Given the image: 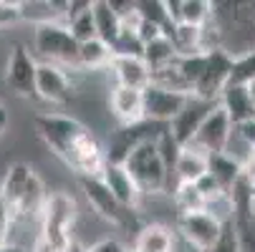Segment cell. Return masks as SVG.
Returning <instances> with one entry per match:
<instances>
[{
	"mask_svg": "<svg viewBox=\"0 0 255 252\" xmlns=\"http://www.w3.org/2000/svg\"><path fill=\"white\" fill-rule=\"evenodd\" d=\"M81 217L79 202L66 189L48 192V199L41 212V242L51 252H68L74 245L76 222Z\"/></svg>",
	"mask_w": 255,
	"mask_h": 252,
	"instance_id": "cell-1",
	"label": "cell"
},
{
	"mask_svg": "<svg viewBox=\"0 0 255 252\" xmlns=\"http://www.w3.org/2000/svg\"><path fill=\"white\" fill-rule=\"evenodd\" d=\"M122 167L129 171V176L134 179V184L139 187V192L144 197H157V194H167L169 197L174 174L159 159V152H157L154 141L139 144V147L124 159ZM174 187H177V179H174Z\"/></svg>",
	"mask_w": 255,
	"mask_h": 252,
	"instance_id": "cell-2",
	"label": "cell"
},
{
	"mask_svg": "<svg viewBox=\"0 0 255 252\" xmlns=\"http://www.w3.org/2000/svg\"><path fill=\"white\" fill-rule=\"evenodd\" d=\"M33 58L38 63H53L71 74L79 66V43L66 28V23L53 20L33 28Z\"/></svg>",
	"mask_w": 255,
	"mask_h": 252,
	"instance_id": "cell-3",
	"label": "cell"
},
{
	"mask_svg": "<svg viewBox=\"0 0 255 252\" xmlns=\"http://www.w3.org/2000/svg\"><path fill=\"white\" fill-rule=\"evenodd\" d=\"M79 184H81V192L91 207V212L96 214V217L106 225H112L117 230H134V235L139 232V214L136 212H129L124 209L114 194L106 189V184L101 182V176H79Z\"/></svg>",
	"mask_w": 255,
	"mask_h": 252,
	"instance_id": "cell-4",
	"label": "cell"
},
{
	"mask_svg": "<svg viewBox=\"0 0 255 252\" xmlns=\"http://www.w3.org/2000/svg\"><path fill=\"white\" fill-rule=\"evenodd\" d=\"M33 126L35 134L41 136V141L51 149L53 157L63 159L66 152L76 144V139L81 134H86L89 129L71 114H56V111H41L33 116Z\"/></svg>",
	"mask_w": 255,
	"mask_h": 252,
	"instance_id": "cell-5",
	"label": "cell"
},
{
	"mask_svg": "<svg viewBox=\"0 0 255 252\" xmlns=\"http://www.w3.org/2000/svg\"><path fill=\"white\" fill-rule=\"evenodd\" d=\"M35 68H38V61L33 58L30 48L23 43H13L5 58V68H3V84L8 86L10 93L20 98H33L35 96Z\"/></svg>",
	"mask_w": 255,
	"mask_h": 252,
	"instance_id": "cell-6",
	"label": "cell"
},
{
	"mask_svg": "<svg viewBox=\"0 0 255 252\" xmlns=\"http://www.w3.org/2000/svg\"><path fill=\"white\" fill-rule=\"evenodd\" d=\"M225 222H220L212 212H192V214H179L174 222V232L187 242L195 252H207L223 235Z\"/></svg>",
	"mask_w": 255,
	"mask_h": 252,
	"instance_id": "cell-7",
	"label": "cell"
},
{
	"mask_svg": "<svg viewBox=\"0 0 255 252\" xmlns=\"http://www.w3.org/2000/svg\"><path fill=\"white\" fill-rule=\"evenodd\" d=\"M74 76L53 63H38L35 68V98L51 106H68L74 101Z\"/></svg>",
	"mask_w": 255,
	"mask_h": 252,
	"instance_id": "cell-8",
	"label": "cell"
},
{
	"mask_svg": "<svg viewBox=\"0 0 255 252\" xmlns=\"http://www.w3.org/2000/svg\"><path fill=\"white\" fill-rule=\"evenodd\" d=\"M233 121L228 119V114L220 109V106H215V109L205 116V121L200 124L195 139L187 144V147H195L200 149L202 154L212 157V154H223L228 141H230V134H233Z\"/></svg>",
	"mask_w": 255,
	"mask_h": 252,
	"instance_id": "cell-9",
	"label": "cell"
},
{
	"mask_svg": "<svg viewBox=\"0 0 255 252\" xmlns=\"http://www.w3.org/2000/svg\"><path fill=\"white\" fill-rule=\"evenodd\" d=\"M230 71H233V58L223 51H212L207 53V61H205V71L200 81L195 84L192 88V96L202 98V101H212L217 103L223 88L230 84Z\"/></svg>",
	"mask_w": 255,
	"mask_h": 252,
	"instance_id": "cell-10",
	"label": "cell"
},
{
	"mask_svg": "<svg viewBox=\"0 0 255 252\" xmlns=\"http://www.w3.org/2000/svg\"><path fill=\"white\" fill-rule=\"evenodd\" d=\"M144 98V119L147 121H157V124H167L185 109V103L190 98V93H179V91H167L159 86H147L141 91Z\"/></svg>",
	"mask_w": 255,
	"mask_h": 252,
	"instance_id": "cell-11",
	"label": "cell"
},
{
	"mask_svg": "<svg viewBox=\"0 0 255 252\" xmlns=\"http://www.w3.org/2000/svg\"><path fill=\"white\" fill-rule=\"evenodd\" d=\"M215 106H217V103L202 101V98H197V96H190V98H187L185 109H182V111L169 121V134H172V139L179 144V147H187V144L195 139L200 124L205 121V116L215 109Z\"/></svg>",
	"mask_w": 255,
	"mask_h": 252,
	"instance_id": "cell-12",
	"label": "cell"
},
{
	"mask_svg": "<svg viewBox=\"0 0 255 252\" xmlns=\"http://www.w3.org/2000/svg\"><path fill=\"white\" fill-rule=\"evenodd\" d=\"M106 106H109V116H112V121H117V126H134L144 121V98L141 91L136 88L112 86Z\"/></svg>",
	"mask_w": 255,
	"mask_h": 252,
	"instance_id": "cell-13",
	"label": "cell"
},
{
	"mask_svg": "<svg viewBox=\"0 0 255 252\" xmlns=\"http://www.w3.org/2000/svg\"><path fill=\"white\" fill-rule=\"evenodd\" d=\"M99 176H101V182L106 184V189L114 194V199H117L124 209L139 212L144 194L139 192V187L134 184V179L129 176V171H127L122 164H106Z\"/></svg>",
	"mask_w": 255,
	"mask_h": 252,
	"instance_id": "cell-14",
	"label": "cell"
},
{
	"mask_svg": "<svg viewBox=\"0 0 255 252\" xmlns=\"http://www.w3.org/2000/svg\"><path fill=\"white\" fill-rule=\"evenodd\" d=\"M106 74L114 79V86H124V88L144 91L152 84V74H149L147 63L136 56H114Z\"/></svg>",
	"mask_w": 255,
	"mask_h": 252,
	"instance_id": "cell-15",
	"label": "cell"
},
{
	"mask_svg": "<svg viewBox=\"0 0 255 252\" xmlns=\"http://www.w3.org/2000/svg\"><path fill=\"white\" fill-rule=\"evenodd\" d=\"M134 252H177V232L167 222H144L131 242Z\"/></svg>",
	"mask_w": 255,
	"mask_h": 252,
	"instance_id": "cell-16",
	"label": "cell"
},
{
	"mask_svg": "<svg viewBox=\"0 0 255 252\" xmlns=\"http://www.w3.org/2000/svg\"><path fill=\"white\" fill-rule=\"evenodd\" d=\"M217 106L228 114V119L233 121V126H240V124H248L255 119V103L248 93V86L243 84H228L217 98Z\"/></svg>",
	"mask_w": 255,
	"mask_h": 252,
	"instance_id": "cell-17",
	"label": "cell"
},
{
	"mask_svg": "<svg viewBox=\"0 0 255 252\" xmlns=\"http://www.w3.org/2000/svg\"><path fill=\"white\" fill-rule=\"evenodd\" d=\"M35 174V169L28 162H10L3 174H0V199H3L13 212L18 207V202L25 194V187L30 182V176Z\"/></svg>",
	"mask_w": 255,
	"mask_h": 252,
	"instance_id": "cell-18",
	"label": "cell"
},
{
	"mask_svg": "<svg viewBox=\"0 0 255 252\" xmlns=\"http://www.w3.org/2000/svg\"><path fill=\"white\" fill-rule=\"evenodd\" d=\"M114 53L106 43H101L99 38H91L86 43H79V66L76 74H106L109 63H112Z\"/></svg>",
	"mask_w": 255,
	"mask_h": 252,
	"instance_id": "cell-19",
	"label": "cell"
},
{
	"mask_svg": "<svg viewBox=\"0 0 255 252\" xmlns=\"http://www.w3.org/2000/svg\"><path fill=\"white\" fill-rule=\"evenodd\" d=\"M91 15H94V25H96V38L112 48L122 33V20L114 13L112 3L109 0H91Z\"/></svg>",
	"mask_w": 255,
	"mask_h": 252,
	"instance_id": "cell-20",
	"label": "cell"
},
{
	"mask_svg": "<svg viewBox=\"0 0 255 252\" xmlns=\"http://www.w3.org/2000/svg\"><path fill=\"white\" fill-rule=\"evenodd\" d=\"M172 174L177 182H197L202 174H207V154H202L195 147H182L177 154V162L172 167Z\"/></svg>",
	"mask_w": 255,
	"mask_h": 252,
	"instance_id": "cell-21",
	"label": "cell"
},
{
	"mask_svg": "<svg viewBox=\"0 0 255 252\" xmlns=\"http://www.w3.org/2000/svg\"><path fill=\"white\" fill-rule=\"evenodd\" d=\"M177 58L179 56H177V51H174V46H172V41L167 38V35H159V38L144 43V48H141V61L147 63L149 74H157V71H162V68H169Z\"/></svg>",
	"mask_w": 255,
	"mask_h": 252,
	"instance_id": "cell-22",
	"label": "cell"
},
{
	"mask_svg": "<svg viewBox=\"0 0 255 252\" xmlns=\"http://www.w3.org/2000/svg\"><path fill=\"white\" fill-rule=\"evenodd\" d=\"M169 202L177 212V217L179 214H192V212H202L207 204L202 199V194L197 192V187L192 182H177V187L169 192Z\"/></svg>",
	"mask_w": 255,
	"mask_h": 252,
	"instance_id": "cell-23",
	"label": "cell"
},
{
	"mask_svg": "<svg viewBox=\"0 0 255 252\" xmlns=\"http://www.w3.org/2000/svg\"><path fill=\"white\" fill-rule=\"evenodd\" d=\"M207 171L217 179L225 192H230L235 187V182L240 179V164L235 159H230L228 154H212L207 157Z\"/></svg>",
	"mask_w": 255,
	"mask_h": 252,
	"instance_id": "cell-24",
	"label": "cell"
},
{
	"mask_svg": "<svg viewBox=\"0 0 255 252\" xmlns=\"http://www.w3.org/2000/svg\"><path fill=\"white\" fill-rule=\"evenodd\" d=\"M210 20H212V3L210 0H179V23L205 28Z\"/></svg>",
	"mask_w": 255,
	"mask_h": 252,
	"instance_id": "cell-25",
	"label": "cell"
},
{
	"mask_svg": "<svg viewBox=\"0 0 255 252\" xmlns=\"http://www.w3.org/2000/svg\"><path fill=\"white\" fill-rule=\"evenodd\" d=\"M205 61H207V53L179 56V58L174 61L177 74H179V79H182V81H185V86L190 88V93H192L195 84H197V81H200V76H202V71H205Z\"/></svg>",
	"mask_w": 255,
	"mask_h": 252,
	"instance_id": "cell-26",
	"label": "cell"
},
{
	"mask_svg": "<svg viewBox=\"0 0 255 252\" xmlns=\"http://www.w3.org/2000/svg\"><path fill=\"white\" fill-rule=\"evenodd\" d=\"M66 28L71 30V35L76 38V43H86L91 38H96V25H94V15H91V5L76 15H71L63 20Z\"/></svg>",
	"mask_w": 255,
	"mask_h": 252,
	"instance_id": "cell-27",
	"label": "cell"
},
{
	"mask_svg": "<svg viewBox=\"0 0 255 252\" xmlns=\"http://www.w3.org/2000/svg\"><path fill=\"white\" fill-rule=\"evenodd\" d=\"M136 13L141 15V20H149V23L159 25L164 33L172 30V20L167 15L164 0H141V3H136Z\"/></svg>",
	"mask_w": 255,
	"mask_h": 252,
	"instance_id": "cell-28",
	"label": "cell"
},
{
	"mask_svg": "<svg viewBox=\"0 0 255 252\" xmlns=\"http://www.w3.org/2000/svg\"><path fill=\"white\" fill-rule=\"evenodd\" d=\"M230 81L233 84H250L255 81V51L240 56L233 61V71H230Z\"/></svg>",
	"mask_w": 255,
	"mask_h": 252,
	"instance_id": "cell-29",
	"label": "cell"
},
{
	"mask_svg": "<svg viewBox=\"0 0 255 252\" xmlns=\"http://www.w3.org/2000/svg\"><path fill=\"white\" fill-rule=\"evenodd\" d=\"M195 187H197V192L202 194V199H205V204H212V202H217V199H223V197H228V192L217 184V179L207 171V174H202L197 182H195ZM207 209V207H205Z\"/></svg>",
	"mask_w": 255,
	"mask_h": 252,
	"instance_id": "cell-30",
	"label": "cell"
},
{
	"mask_svg": "<svg viewBox=\"0 0 255 252\" xmlns=\"http://www.w3.org/2000/svg\"><path fill=\"white\" fill-rule=\"evenodd\" d=\"M154 144H157L159 159H162V162H164V167L172 171V167H174V162H177V154H179V149H182V147H179V144L172 139L169 129H167V131H164V134H162V136L154 141Z\"/></svg>",
	"mask_w": 255,
	"mask_h": 252,
	"instance_id": "cell-31",
	"label": "cell"
},
{
	"mask_svg": "<svg viewBox=\"0 0 255 252\" xmlns=\"http://www.w3.org/2000/svg\"><path fill=\"white\" fill-rule=\"evenodd\" d=\"M207 252H240V242H238V235H235L233 220H230V222H225L220 240H217V242H215Z\"/></svg>",
	"mask_w": 255,
	"mask_h": 252,
	"instance_id": "cell-32",
	"label": "cell"
},
{
	"mask_svg": "<svg viewBox=\"0 0 255 252\" xmlns=\"http://www.w3.org/2000/svg\"><path fill=\"white\" fill-rule=\"evenodd\" d=\"M84 252H129V247L119 237H101L84 247Z\"/></svg>",
	"mask_w": 255,
	"mask_h": 252,
	"instance_id": "cell-33",
	"label": "cell"
},
{
	"mask_svg": "<svg viewBox=\"0 0 255 252\" xmlns=\"http://www.w3.org/2000/svg\"><path fill=\"white\" fill-rule=\"evenodd\" d=\"M13 222H15V214L13 209L0 199V247L10 242V230H13Z\"/></svg>",
	"mask_w": 255,
	"mask_h": 252,
	"instance_id": "cell-34",
	"label": "cell"
},
{
	"mask_svg": "<svg viewBox=\"0 0 255 252\" xmlns=\"http://www.w3.org/2000/svg\"><path fill=\"white\" fill-rule=\"evenodd\" d=\"M15 23H20L18 3H5V0H0V30H8Z\"/></svg>",
	"mask_w": 255,
	"mask_h": 252,
	"instance_id": "cell-35",
	"label": "cell"
},
{
	"mask_svg": "<svg viewBox=\"0 0 255 252\" xmlns=\"http://www.w3.org/2000/svg\"><path fill=\"white\" fill-rule=\"evenodd\" d=\"M235 129H238L240 139L250 147V152H255V119L248 121V124H240V126H235Z\"/></svg>",
	"mask_w": 255,
	"mask_h": 252,
	"instance_id": "cell-36",
	"label": "cell"
},
{
	"mask_svg": "<svg viewBox=\"0 0 255 252\" xmlns=\"http://www.w3.org/2000/svg\"><path fill=\"white\" fill-rule=\"evenodd\" d=\"M8 129H10V109L0 101V139L8 134Z\"/></svg>",
	"mask_w": 255,
	"mask_h": 252,
	"instance_id": "cell-37",
	"label": "cell"
},
{
	"mask_svg": "<svg viewBox=\"0 0 255 252\" xmlns=\"http://www.w3.org/2000/svg\"><path fill=\"white\" fill-rule=\"evenodd\" d=\"M0 252H25L20 245H13V242H8V245H3L0 247Z\"/></svg>",
	"mask_w": 255,
	"mask_h": 252,
	"instance_id": "cell-38",
	"label": "cell"
},
{
	"mask_svg": "<svg viewBox=\"0 0 255 252\" xmlns=\"http://www.w3.org/2000/svg\"><path fill=\"white\" fill-rule=\"evenodd\" d=\"M30 252H51V250H48V247H46V245H43V242L38 240V245H35V247H33Z\"/></svg>",
	"mask_w": 255,
	"mask_h": 252,
	"instance_id": "cell-39",
	"label": "cell"
},
{
	"mask_svg": "<svg viewBox=\"0 0 255 252\" xmlns=\"http://www.w3.org/2000/svg\"><path fill=\"white\" fill-rule=\"evenodd\" d=\"M248 86V93H250V98H253V103H255V81H250V84H245Z\"/></svg>",
	"mask_w": 255,
	"mask_h": 252,
	"instance_id": "cell-40",
	"label": "cell"
},
{
	"mask_svg": "<svg viewBox=\"0 0 255 252\" xmlns=\"http://www.w3.org/2000/svg\"><path fill=\"white\" fill-rule=\"evenodd\" d=\"M129 252H134V250H131V247H129Z\"/></svg>",
	"mask_w": 255,
	"mask_h": 252,
	"instance_id": "cell-41",
	"label": "cell"
}]
</instances>
